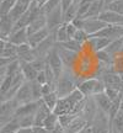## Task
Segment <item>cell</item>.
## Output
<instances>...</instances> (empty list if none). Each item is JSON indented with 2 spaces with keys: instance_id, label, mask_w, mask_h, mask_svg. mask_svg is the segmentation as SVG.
Returning <instances> with one entry per match:
<instances>
[{
  "instance_id": "cell-19",
  "label": "cell",
  "mask_w": 123,
  "mask_h": 133,
  "mask_svg": "<svg viewBox=\"0 0 123 133\" xmlns=\"http://www.w3.org/2000/svg\"><path fill=\"white\" fill-rule=\"evenodd\" d=\"M112 42L111 39L105 37H95V36H90L87 44L90 46V49L94 53L100 52V51H104L110 46V43Z\"/></svg>"
},
{
  "instance_id": "cell-36",
  "label": "cell",
  "mask_w": 123,
  "mask_h": 133,
  "mask_svg": "<svg viewBox=\"0 0 123 133\" xmlns=\"http://www.w3.org/2000/svg\"><path fill=\"white\" fill-rule=\"evenodd\" d=\"M17 3V0H1V4H0V14L1 15H6L9 14L10 11L12 10L15 5Z\"/></svg>"
},
{
  "instance_id": "cell-31",
  "label": "cell",
  "mask_w": 123,
  "mask_h": 133,
  "mask_svg": "<svg viewBox=\"0 0 123 133\" xmlns=\"http://www.w3.org/2000/svg\"><path fill=\"white\" fill-rule=\"evenodd\" d=\"M78 10H79V5L75 4V3H73V4L64 11V22H65V24H69V22H71L75 17H78Z\"/></svg>"
},
{
  "instance_id": "cell-45",
  "label": "cell",
  "mask_w": 123,
  "mask_h": 133,
  "mask_svg": "<svg viewBox=\"0 0 123 133\" xmlns=\"http://www.w3.org/2000/svg\"><path fill=\"white\" fill-rule=\"evenodd\" d=\"M33 132L35 133H51L46 127H43V126H35V127H33Z\"/></svg>"
},
{
  "instance_id": "cell-42",
  "label": "cell",
  "mask_w": 123,
  "mask_h": 133,
  "mask_svg": "<svg viewBox=\"0 0 123 133\" xmlns=\"http://www.w3.org/2000/svg\"><path fill=\"white\" fill-rule=\"evenodd\" d=\"M89 38H90V36H89V35L84 31V30H78L73 39H75V41H78V42H80V43H83V44H84V43H87Z\"/></svg>"
},
{
  "instance_id": "cell-24",
  "label": "cell",
  "mask_w": 123,
  "mask_h": 133,
  "mask_svg": "<svg viewBox=\"0 0 123 133\" xmlns=\"http://www.w3.org/2000/svg\"><path fill=\"white\" fill-rule=\"evenodd\" d=\"M9 41L11 43L16 44V46H21V44H25V43H29V32H27V29L15 30L14 32L11 33V36L9 37Z\"/></svg>"
},
{
  "instance_id": "cell-48",
  "label": "cell",
  "mask_w": 123,
  "mask_h": 133,
  "mask_svg": "<svg viewBox=\"0 0 123 133\" xmlns=\"http://www.w3.org/2000/svg\"><path fill=\"white\" fill-rule=\"evenodd\" d=\"M106 1V5H108L110 3H113V1H116V0H105Z\"/></svg>"
},
{
  "instance_id": "cell-46",
  "label": "cell",
  "mask_w": 123,
  "mask_h": 133,
  "mask_svg": "<svg viewBox=\"0 0 123 133\" xmlns=\"http://www.w3.org/2000/svg\"><path fill=\"white\" fill-rule=\"evenodd\" d=\"M15 133H35L33 127H20Z\"/></svg>"
},
{
  "instance_id": "cell-3",
  "label": "cell",
  "mask_w": 123,
  "mask_h": 133,
  "mask_svg": "<svg viewBox=\"0 0 123 133\" xmlns=\"http://www.w3.org/2000/svg\"><path fill=\"white\" fill-rule=\"evenodd\" d=\"M78 89L83 92V95L85 97H94L97 94L105 92L106 86L100 78H90V79L80 81L78 84Z\"/></svg>"
},
{
  "instance_id": "cell-13",
  "label": "cell",
  "mask_w": 123,
  "mask_h": 133,
  "mask_svg": "<svg viewBox=\"0 0 123 133\" xmlns=\"http://www.w3.org/2000/svg\"><path fill=\"white\" fill-rule=\"evenodd\" d=\"M35 1H36V0H17L16 5L12 8V10L9 12V15L14 19L15 22H16V21L31 8V5H32Z\"/></svg>"
},
{
  "instance_id": "cell-53",
  "label": "cell",
  "mask_w": 123,
  "mask_h": 133,
  "mask_svg": "<svg viewBox=\"0 0 123 133\" xmlns=\"http://www.w3.org/2000/svg\"><path fill=\"white\" fill-rule=\"evenodd\" d=\"M112 133H119V132H118V131H116V129H113V132H112Z\"/></svg>"
},
{
  "instance_id": "cell-16",
  "label": "cell",
  "mask_w": 123,
  "mask_h": 133,
  "mask_svg": "<svg viewBox=\"0 0 123 133\" xmlns=\"http://www.w3.org/2000/svg\"><path fill=\"white\" fill-rule=\"evenodd\" d=\"M0 47V58H14L17 59V46L11 43L9 39H1Z\"/></svg>"
},
{
  "instance_id": "cell-54",
  "label": "cell",
  "mask_w": 123,
  "mask_h": 133,
  "mask_svg": "<svg viewBox=\"0 0 123 133\" xmlns=\"http://www.w3.org/2000/svg\"><path fill=\"white\" fill-rule=\"evenodd\" d=\"M122 53H123V49H122Z\"/></svg>"
},
{
  "instance_id": "cell-47",
  "label": "cell",
  "mask_w": 123,
  "mask_h": 133,
  "mask_svg": "<svg viewBox=\"0 0 123 133\" xmlns=\"http://www.w3.org/2000/svg\"><path fill=\"white\" fill-rule=\"evenodd\" d=\"M74 3V0H62V6H63V11H65L71 4Z\"/></svg>"
},
{
  "instance_id": "cell-20",
  "label": "cell",
  "mask_w": 123,
  "mask_h": 133,
  "mask_svg": "<svg viewBox=\"0 0 123 133\" xmlns=\"http://www.w3.org/2000/svg\"><path fill=\"white\" fill-rule=\"evenodd\" d=\"M44 27H47V17H46V14H44L43 11H41V12L35 17V20L30 24L29 27H27L29 36L35 32H37V31H39V30L44 29Z\"/></svg>"
},
{
  "instance_id": "cell-12",
  "label": "cell",
  "mask_w": 123,
  "mask_h": 133,
  "mask_svg": "<svg viewBox=\"0 0 123 133\" xmlns=\"http://www.w3.org/2000/svg\"><path fill=\"white\" fill-rule=\"evenodd\" d=\"M107 26L104 21H101L99 17H92V19H85L84 22V31H85L89 36H94L96 33H99L101 30H104Z\"/></svg>"
},
{
  "instance_id": "cell-10",
  "label": "cell",
  "mask_w": 123,
  "mask_h": 133,
  "mask_svg": "<svg viewBox=\"0 0 123 133\" xmlns=\"http://www.w3.org/2000/svg\"><path fill=\"white\" fill-rule=\"evenodd\" d=\"M20 105L27 104L33 101V95H32V86H31V81H25L22 86L19 89V91L16 92V95L14 97Z\"/></svg>"
},
{
  "instance_id": "cell-6",
  "label": "cell",
  "mask_w": 123,
  "mask_h": 133,
  "mask_svg": "<svg viewBox=\"0 0 123 133\" xmlns=\"http://www.w3.org/2000/svg\"><path fill=\"white\" fill-rule=\"evenodd\" d=\"M46 59H47V64L51 66V69L56 74L57 79H59V76L63 74V71L65 70V66L63 64V61H62L60 56H59V52H58L57 47H54L49 52V54L47 56Z\"/></svg>"
},
{
  "instance_id": "cell-8",
  "label": "cell",
  "mask_w": 123,
  "mask_h": 133,
  "mask_svg": "<svg viewBox=\"0 0 123 133\" xmlns=\"http://www.w3.org/2000/svg\"><path fill=\"white\" fill-rule=\"evenodd\" d=\"M95 37H105L111 41L118 39L123 37V25H107L104 30H101L99 33L94 35Z\"/></svg>"
},
{
  "instance_id": "cell-1",
  "label": "cell",
  "mask_w": 123,
  "mask_h": 133,
  "mask_svg": "<svg viewBox=\"0 0 123 133\" xmlns=\"http://www.w3.org/2000/svg\"><path fill=\"white\" fill-rule=\"evenodd\" d=\"M86 101H87V97L83 95V92L79 89H76L70 95L65 96V97H60L53 112L58 116H62V115H80L84 107H85Z\"/></svg>"
},
{
  "instance_id": "cell-9",
  "label": "cell",
  "mask_w": 123,
  "mask_h": 133,
  "mask_svg": "<svg viewBox=\"0 0 123 133\" xmlns=\"http://www.w3.org/2000/svg\"><path fill=\"white\" fill-rule=\"evenodd\" d=\"M15 31V21L9 14L1 15L0 17V38L9 39L11 33Z\"/></svg>"
},
{
  "instance_id": "cell-27",
  "label": "cell",
  "mask_w": 123,
  "mask_h": 133,
  "mask_svg": "<svg viewBox=\"0 0 123 133\" xmlns=\"http://www.w3.org/2000/svg\"><path fill=\"white\" fill-rule=\"evenodd\" d=\"M122 49H123V37L118 38V39H114L112 42L110 43V46L106 48V51L112 54L113 57H117L118 54L122 53Z\"/></svg>"
},
{
  "instance_id": "cell-30",
  "label": "cell",
  "mask_w": 123,
  "mask_h": 133,
  "mask_svg": "<svg viewBox=\"0 0 123 133\" xmlns=\"http://www.w3.org/2000/svg\"><path fill=\"white\" fill-rule=\"evenodd\" d=\"M58 126H59V116L56 115L54 112H52V114L49 115L47 118H46L44 123H43V127H46L49 132H53Z\"/></svg>"
},
{
  "instance_id": "cell-34",
  "label": "cell",
  "mask_w": 123,
  "mask_h": 133,
  "mask_svg": "<svg viewBox=\"0 0 123 133\" xmlns=\"http://www.w3.org/2000/svg\"><path fill=\"white\" fill-rule=\"evenodd\" d=\"M95 3V0H81L79 3V10H78V17H85L89 12L90 8Z\"/></svg>"
},
{
  "instance_id": "cell-2",
  "label": "cell",
  "mask_w": 123,
  "mask_h": 133,
  "mask_svg": "<svg viewBox=\"0 0 123 133\" xmlns=\"http://www.w3.org/2000/svg\"><path fill=\"white\" fill-rule=\"evenodd\" d=\"M78 84L79 83L75 81L74 76H71L69 74V71L65 69L63 71V74L59 76V79L57 80L56 91L59 95V97H65V96L70 95L71 92H74L78 89Z\"/></svg>"
},
{
  "instance_id": "cell-52",
  "label": "cell",
  "mask_w": 123,
  "mask_h": 133,
  "mask_svg": "<svg viewBox=\"0 0 123 133\" xmlns=\"http://www.w3.org/2000/svg\"><path fill=\"white\" fill-rule=\"evenodd\" d=\"M87 128H89V127H87ZM87 128H86V129H87ZM86 129H84V131H81L80 133H86Z\"/></svg>"
},
{
  "instance_id": "cell-41",
  "label": "cell",
  "mask_w": 123,
  "mask_h": 133,
  "mask_svg": "<svg viewBox=\"0 0 123 133\" xmlns=\"http://www.w3.org/2000/svg\"><path fill=\"white\" fill-rule=\"evenodd\" d=\"M19 121L21 127H35V115L20 117Z\"/></svg>"
},
{
  "instance_id": "cell-35",
  "label": "cell",
  "mask_w": 123,
  "mask_h": 133,
  "mask_svg": "<svg viewBox=\"0 0 123 133\" xmlns=\"http://www.w3.org/2000/svg\"><path fill=\"white\" fill-rule=\"evenodd\" d=\"M31 86H32V95L33 101H39L43 97V90H42V84H39L37 80L31 81Z\"/></svg>"
},
{
  "instance_id": "cell-17",
  "label": "cell",
  "mask_w": 123,
  "mask_h": 133,
  "mask_svg": "<svg viewBox=\"0 0 123 133\" xmlns=\"http://www.w3.org/2000/svg\"><path fill=\"white\" fill-rule=\"evenodd\" d=\"M87 127H90L87 121H86L83 116H76L75 118L70 122V124L64 129V133H80L81 131L86 129Z\"/></svg>"
},
{
  "instance_id": "cell-43",
  "label": "cell",
  "mask_w": 123,
  "mask_h": 133,
  "mask_svg": "<svg viewBox=\"0 0 123 133\" xmlns=\"http://www.w3.org/2000/svg\"><path fill=\"white\" fill-rule=\"evenodd\" d=\"M66 30H68V33H69V37H70V38H74L76 31H78L79 29H78V27H76V26L73 24V22H69V24H66Z\"/></svg>"
},
{
  "instance_id": "cell-33",
  "label": "cell",
  "mask_w": 123,
  "mask_h": 133,
  "mask_svg": "<svg viewBox=\"0 0 123 133\" xmlns=\"http://www.w3.org/2000/svg\"><path fill=\"white\" fill-rule=\"evenodd\" d=\"M57 44H59L60 47H64L66 48V49H70V51H73V52H76V53H80L81 51H83V43L78 42V41H75V39H69V41H66V42H63V43H57Z\"/></svg>"
},
{
  "instance_id": "cell-44",
  "label": "cell",
  "mask_w": 123,
  "mask_h": 133,
  "mask_svg": "<svg viewBox=\"0 0 123 133\" xmlns=\"http://www.w3.org/2000/svg\"><path fill=\"white\" fill-rule=\"evenodd\" d=\"M36 80H37L39 84H42V85L47 84V75H46V71H44V70H43V71H39Z\"/></svg>"
},
{
  "instance_id": "cell-50",
  "label": "cell",
  "mask_w": 123,
  "mask_h": 133,
  "mask_svg": "<svg viewBox=\"0 0 123 133\" xmlns=\"http://www.w3.org/2000/svg\"><path fill=\"white\" fill-rule=\"evenodd\" d=\"M80 1H81V0H74V3H75V4H78V5H79V3H80Z\"/></svg>"
},
{
  "instance_id": "cell-37",
  "label": "cell",
  "mask_w": 123,
  "mask_h": 133,
  "mask_svg": "<svg viewBox=\"0 0 123 133\" xmlns=\"http://www.w3.org/2000/svg\"><path fill=\"white\" fill-rule=\"evenodd\" d=\"M59 6H62V0H47V1L42 5V11L44 14H47L49 11L59 8ZM62 8H63V6H62Z\"/></svg>"
},
{
  "instance_id": "cell-23",
  "label": "cell",
  "mask_w": 123,
  "mask_h": 133,
  "mask_svg": "<svg viewBox=\"0 0 123 133\" xmlns=\"http://www.w3.org/2000/svg\"><path fill=\"white\" fill-rule=\"evenodd\" d=\"M49 35H51V30L48 29V27H44V29L39 30V31H37V32H35L29 36V44L32 48H36L38 44L41 42H43Z\"/></svg>"
},
{
  "instance_id": "cell-4",
  "label": "cell",
  "mask_w": 123,
  "mask_h": 133,
  "mask_svg": "<svg viewBox=\"0 0 123 133\" xmlns=\"http://www.w3.org/2000/svg\"><path fill=\"white\" fill-rule=\"evenodd\" d=\"M20 104L15 99L1 102V106H0V126H5L8 122H10L14 118L15 112H16Z\"/></svg>"
},
{
  "instance_id": "cell-14",
  "label": "cell",
  "mask_w": 123,
  "mask_h": 133,
  "mask_svg": "<svg viewBox=\"0 0 123 133\" xmlns=\"http://www.w3.org/2000/svg\"><path fill=\"white\" fill-rule=\"evenodd\" d=\"M99 19L107 25H123V15L108 9H105L100 14Z\"/></svg>"
},
{
  "instance_id": "cell-25",
  "label": "cell",
  "mask_w": 123,
  "mask_h": 133,
  "mask_svg": "<svg viewBox=\"0 0 123 133\" xmlns=\"http://www.w3.org/2000/svg\"><path fill=\"white\" fill-rule=\"evenodd\" d=\"M20 62H21V73L25 76L26 81L36 80L38 76V71L35 69V66L30 62H24V61H20Z\"/></svg>"
},
{
  "instance_id": "cell-5",
  "label": "cell",
  "mask_w": 123,
  "mask_h": 133,
  "mask_svg": "<svg viewBox=\"0 0 123 133\" xmlns=\"http://www.w3.org/2000/svg\"><path fill=\"white\" fill-rule=\"evenodd\" d=\"M57 46V38H56V32L54 30L51 31V35L48 36L43 42H41L35 49L36 57L37 58H47V56L49 54V52L52 51L53 48Z\"/></svg>"
},
{
  "instance_id": "cell-28",
  "label": "cell",
  "mask_w": 123,
  "mask_h": 133,
  "mask_svg": "<svg viewBox=\"0 0 123 133\" xmlns=\"http://www.w3.org/2000/svg\"><path fill=\"white\" fill-rule=\"evenodd\" d=\"M56 32V38H57V43H63V42H66L71 39L69 37V33H68V30H66V24L64 22L63 25H60L58 29L54 30Z\"/></svg>"
},
{
  "instance_id": "cell-26",
  "label": "cell",
  "mask_w": 123,
  "mask_h": 133,
  "mask_svg": "<svg viewBox=\"0 0 123 133\" xmlns=\"http://www.w3.org/2000/svg\"><path fill=\"white\" fill-rule=\"evenodd\" d=\"M95 58L96 61L99 62V64L104 68H108V66H113V63H114V58L112 54H110L106 49L104 51H100V52H96L95 53Z\"/></svg>"
},
{
  "instance_id": "cell-7",
  "label": "cell",
  "mask_w": 123,
  "mask_h": 133,
  "mask_svg": "<svg viewBox=\"0 0 123 133\" xmlns=\"http://www.w3.org/2000/svg\"><path fill=\"white\" fill-rule=\"evenodd\" d=\"M46 17H47V27L51 31L58 29L60 25L64 24V11H63V8L59 6L57 9L52 10L46 14Z\"/></svg>"
},
{
  "instance_id": "cell-40",
  "label": "cell",
  "mask_w": 123,
  "mask_h": 133,
  "mask_svg": "<svg viewBox=\"0 0 123 133\" xmlns=\"http://www.w3.org/2000/svg\"><path fill=\"white\" fill-rule=\"evenodd\" d=\"M76 116H79V115H62L59 116V124L63 127V129H65Z\"/></svg>"
},
{
  "instance_id": "cell-15",
  "label": "cell",
  "mask_w": 123,
  "mask_h": 133,
  "mask_svg": "<svg viewBox=\"0 0 123 133\" xmlns=\"http://www.w3.org/2000/svg\"><path fill=\"white\" fill-rule=\"evenodd\" d=\"M41 101V100H39ZM39 101H31L27 104L20 105L16 112H15V117H24V116H31V115H36L38 107H39Z\"/></svg>"
},
{
  "instance_id": "cell-18",
  "label": "cell",
  "mask_w": 123,
  "mask_h": 133,
  "mask_svg": "<svg viewBox=\"0 0 123 133\" xmlns=\"http://www.w3.org/2000/svg\"><path fill=\"white\" fill-rule=\"evenodd\" d=\"M17 58L20 61H24V62H32L36 59V53L29 43H25L21 46H17Z\"/></svg>"
},
{
  "instance_id": "cell-38",
  "label": "cell",
  "mask_w": 123,
  "mask_h": 133,
  "mask_svg": "<svg viewBox=\"0 0 123 133\" xmlns=\"http://www.w3.org/2000/svg\"><path fill=\"white\" fill-rule=\"evenodd\" d=\"M112 127H113V129L118 131L119 133H123V111L122 110L112 119Z\"/></svg>"
},
{
  "instance_id": "cell-21",
  "label": "cell",
  "mask_w": 123,
  "mask_h": 133,
  "mask_svg": "<svg viewBox=\"0 0 123 133\" xmlns=\"http://www.w3.org/2000/svg\"><path fill=\"white\" fill-rule=\"evenodd\" d=\"M94 100L96 105H97V107L100 110H102L104 112L108 115L110 111H111V107H112V105H113V101L110 99L108 95L106 94V92H101V94H97V95L94 96Z\"/></svg>"
},
{
  "instance_id": "cell-29",
  "label": "cell",
  "mask_w": 123,
  "mask_h": 133,
  "mask_svg": "<svg viewBox=\"0 0 123 133\" xmlns=\"http://www.w3.org/2000/svg\"><path fill=\"white\" fill-rule=\"evenodd\" d=\"M59 99H60V97H59V95L57 94V91H53V92H51V94H47V95L43 96L42 101L47 105L52 111H54V109H56V106H57Z\"/></svg>"
},
{
  "instance_id": "cell-11",
  "label": "cell",
  "mask_w": 123,
  "mask_h": 133,
  "mask_svg": "<svg viewBox=\"0 0 123 133\" xmlns=\"http://www.w3.org/2000/svg\"><path fill=\"white\" fill-rule=\"evenodd\" d=\"M56 47H57L58 52H59V56H60L62 61H63V64H64L65 68H71L79 61V53L73 52V51L66 49L64 47H60L59 44H57Z\"/></svg>"
},
{
  "instance_id": "cell-49",
  "label": "cell",
  "mask_w": 123,
  "mask_h": 133,
  "mask_svg": "<svg viewBox=\"0 0 123 133\" xmlns=\"http://www.w3.org/2000/svg\"><path fill=\"white\" fill-rule=\"evenodd\" d=\"M121 110L123 111V91H122V101H121Z\"/></svg>"
},
{
  "instance_id": "cell-32",
  "label": "cell",
  "mask_w": 123,
  "mask_h": 133,
  "mask_svg": "<svg viewBox=\"0 0 123 133\" xmlns=\"http://www.w3.org/2000/svg\"><path fill=\"white\" fill-rule=\"evenodd\" d=\"M20 121L17 117H14L10 122L5 124V126H1L0 128V133H15L17 129L20 128Z\"/></svg>"
},
{
  "instance_id": "cell-22",
  "label": "cell",
  "mask_w": 123,
  "mask_h": 133,
  "mask_svg": "<svg viewBox=\"0 0 123 133\" xmlns=\"http://www.w3.org/2000/svg\"><path fill=\"white\" fill-rule=\"evenodd\" d=\"M52 112H53L52 110L49 109L47 105L41 100V101H39V107H38L37 112L35 115V126H43L46 118H47Z\"/></svg>"
},
{
  "instance_id": "cell-51",
  "label": "cell",
  "mask_w": 123,
  "mask_h": 133,
  "mask_svg": "<svg viewBox=\"0 0 123 133\" xmlns=\"http://www.w3.org/2000/svg\"><path fill=\"white\" fill-rule=\"evenodd\" d=\"M86 133H91V129H90V127H89V128L86 129Z\"/></svg>"
},
{
  "instance_id": "cell-39",
  "label": "cell",
  "mask_w": 123,
  "mask_h": 133,
  "mask_svg": "<svg viewBox=\"0 0 123 133\" xmlns=\"http://www.w3.org/2000/svg\"><path fill=\"white\" fill-rule=\"evenodd\" d=\"M106 9L123 15V0H116L113 3H110L108 5H106Z\"/></svg>"
}]
</instances>
